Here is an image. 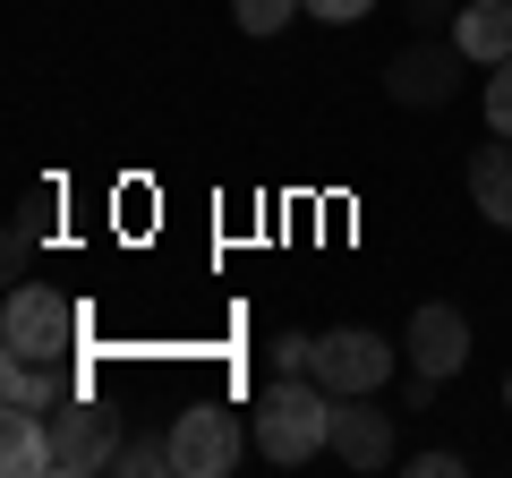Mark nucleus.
I'll use <instances>...</instances> for the list:
<instances>
[{"label": "nucleus", "mask_w": 512, "mask_h": 478, "mask_svg": "<svg viewBox=\"0 0 512 478\" xmlns=\"http://www.w3.org/2000/svg\"><path fill=\"white\" fill-rule=\"evenodd\" d=\"M325 444H333V393L316 376H274V385L256 393V453L274 461V470L325 453Z\"/></svg>", "instance_id": "obj_1"}, {"label": "nucleus", "mask_w": 512, "mask_h": 478, "mask_svg": "<svg viewBox=\"0 0 512 478\" xmlns=\"http://www.w3.org/2000/svg\"><path fill=\"white\" fill-rule=\"evenodd\" d=\"M77 333H86V308L60 299V291H43V282H18L9 308H0V350H9V359H69Z\"/></svg>", "instance_id": "obj_2"}, {"label": "nucleus", "mask_w": 512, "mask_h": 478, "mask_svg": "<svg viewBox=\"0 0 512 478\" xmlns=\"http://www.w3.org/2000/svg\"><path fill=\"white\" fill-rule=\"evenodd\" d=\"M393 359H402V350L384 342V333H367V325H333L325 342L308 350V376L325 393H376L384 376H393Z\"/></svg>", "instance_id": "obj_3"}, {"label": "nucleus", "mask_w": 512, "mask_h": 478, "mask_svg": "<svg viewBox=\"0 0 512 478\" xmlns=\"http://www.w3.org/2000/svg\"><path fill=\"white\" fill-rule=\"evenodd\" d=\"M239 419L222 402H188L180 419H171V461H180V478H231L239 470Z\"/></svg>", "instance_id": "obj_4"}, {"label": "nucleus", "mask_w": 512, "mask_h": 478, "mask_svg": "<svg viewBox=\"0 0 512 478\" xmlns=\"http://www.w3.org/2000/svg\"><path fill=\"white\" fill-rule=\"evenodd\" d=\"M111 453H120V419H103L94 402H60L52 410V478H94L111 470Z\"/></svg>", "instance_id": "obj_5"}, {"label": "nucleus", "mask_w": 512, "mask_h": 478, "mask_svg": "<svg viewBox=\"0 0 512 478\" xmlns=\"http://www.w3.org/2000/svg\"><path fill=\"white\" fill-rule=\"evenodd\" d=\"M384 86H393V103H402V111L453 103V86H461V43H410V52H393V60H384Z\"/></svg>", "instance_id": "obj_6"}, {"label": "nucleus", "mask_w": 512, "mask_h": 478, "mask_svg": "<svg viewBox=\"0 0 512 478\" xmlns=\"http://www.w3.org/2000/svg\"><path fill=\"white\" fill-rule=\"evenodd\" d=\"M402 359L419 376H461L470 368V316L444 308V299H427V308L410 316V333H402Z\"/></svg>", "instance_id": "obj_7"}, {"label": "nucleus", "mask_w": 512, "mask_h": 478, "mask_svg": "<svg viewBox=\"0 0 512 478\" xmlns=\"http://www.w3.org/2000/svg\"><path fill=\"white\" fill-rule=\"evenodd\" d=\"M333 453L350 470H384L393 461V410H376L367 393H333Z\"/></svg>", "instance_id": "obj_8"}, {"label": "nucleus", "mask_w": 512, "mask_h": 478, "mask_svg": "<svg viewBox=\"0 0 512 478\" xmlns=\"http://www.w3.org/2000/svg\"><path fill=\"white\" fill-rule=\"evenodd\" d=\"M69 359H0V410H43L52 419L69 402Z\"/></svg>", "instance_id": "obj_9"}, {"label": "nucleus", "mask_w": 512, "mask_h": 478, "mask_svg": "<svg viewBox=\"0 0 512 478\" xmlns=\"http://www.w3.org/2000/svg\"><path fill=\"white\" fill-rule=\"evenodd\" d=\"M453 43L461 60H512V0H470V9H453Z\"/></svg>", "instance_id": "obj_10"}, {"label": "nucleus", "mask_w": 512, "mask_h": 478, "mask_svg": "<svg viewBox=\"0 0 512 478\" xmlns=\"http://www.w3.org/2000/svg\"><path fill=\"white\" fill-rule=\"evenodd\" d=\"M0 470L9 478H52V419L43 410H9L0 419Z\"/></svg>", "instance_id": "obj_11"}, {"label": "nucleus", "mask_w": 512, "mask_h": 478, "mask_svg": "<svg viewBox=\"0 0 512 478\" xmlns=\"http://www.w3.org/2000/svg\"><path fill=\"white\" fill-rule=\"evenodd\" d=\"M470 197H478V214H487V222H504V231H512V137L470 154Z\"/></svg>", "instance_id": "obj_12"}, {"label": "nucleus", "mask_w": 512, "mask_h": 478, "mask_svg": "<svg viewBox=\"0 0 512 478\" xmlns=\"http://www.w3.org/2000/svg\"><path fill=\"white\" fill-rule=\"evenodd\" d=\"M111 470H120V478H171V470H180V461H171V427H163V436H120Z\"/></svg>", "instance_id": "obj_13"}, {"label": "nucleus", "mask_w": 512, "mask_h": 478, "mask_svg": "<svg viewBox=\"0 0 512 478\" xmlns=\"http://www.w3.org/2000/svg\"><path fill=\"white\" fill-rule=\"evenodd\" d=\"M43 222H52V188H35V197L18 205V222H9V274H18V265H26V248H35V239H43Z\"/></svg>", "instance_id": "obj_14"}, {"label": "nucleus", "mask_w": 512, "mask_h": 478, "mask_svg": "<svg viewBox=\"0 0 512 478\" xmlns=\"http://www.w3.org/2000/svg\"><path fill=\"white\" fill-rule=\"evenodd\" d=\"M299 9H308V0H231L239 35H282V26H291Z\"/></svg>", "instance_id": "obj_15"}, {"label": "nucleus", "mask_w": 512, "mask_h": 478, "mask_svg": "<svg viewBox=\"0 0 512 478\" xmlns=\"http://www.w3.org/2000/svg\"><path fill=\"white\" fill-rule=\"evenodd\" d=\"M487 120H495V137H512V60H495V77H487Z\"/></svg>", "instance_id": "obj_16"}, {"label": "nucleus", "mask_w": 512, "mask_h": 478, "mask_svg": "<svg viewBox=\"0 0 512 478\" xmlns=\"http://www.w3.org/2000/svg\"><path fill=\"white\" fill-rule=\"evenodd\" d=\"M308 333H274V350H265V359H274V376H308Z\"/></svg>", "instance_id": "obj_17"}, {"label": "nucleus", "mask_w": 512, "mask_h": 478, "mask_svg": "<svg viewBox=\"0 0 512 478\" xmlns=\"http://www.w3.org/2000/svg\"><path fill=\"white\" fill-rule=\"evenodd\" d=\"M376 0H308V18H325V26H359Z\"/></svg>", "instance_id": "obj_18"}, {"label": "nucleus", "mask_w": 512, "mask_h": 478, "mask_svg": "<svg viewBox=\"0 0 512 478\" xmlns=\"http://www.w3.org/2000/svg\"><path fill=\"white\" fill-rule=\"evenodd\" d=\"M402 470H410V478H453V470H461V453H410Z\"/></svg>", "instance_id": "obj_19"}, {"label": "nucleus", "mask_w": 512, "mask_h": 478, "mask_svg": "<svg viewBox=\"0 0 512 478\" xmlns=\"http://www.w3.org/2000/svg\"><path fill=\"white\" fill-rule=\"evenodd\" d=\"M436 385H444V376H419V368H410V385H402V402H410V410H427V402H436Z\"/></svg>", "instance_id": "obj_20"}, {"label": "nucleus", "mask_w": 512, "mask_h": 478, "mask_svg": "<svg viewBox=\"0 0 512 478\" xmlns=\"http://www.w3.org/2000/svg\"><path fill=\"white\" fill-rule=\"evenodd\" d=\"M410 18H419V26H436V18H453V0H410Z\"/></svg>", "instance_id": "obj_21"}, {"label": "nucleus", "mask_w": 512, "mask_h": 478, "mask_svg": "<svg viewBox=\"0 0 512 478\" xmlns=\"http://www.w3.org/2000/svg\"><path fill=\"white\" fill-rule=\"evenodd\" d=\"M504 402H512V385H504Z\"/></svg>", "instance_id": "obj_22"}]
</instances>
